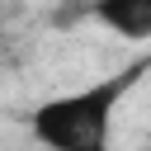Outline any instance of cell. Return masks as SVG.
Masks as SVG:
<instances>
[{"instance_id":"cell-1","label":"cell","mask_w":151,"mask_h":151,"mask_svg":"<svg viewBox=\"0 0 151 151\" xmlns=\"http://www.w3.org/2000/svg\"><path fill=\"white\" fill-rule=\"evenodd\" d=\"M151 71V61H132L104 80H90L80 90H66L57 99H42L28 113V132L38 137V146L47 151H109L113 137V118L118 104L132 94V85Z\"/></svg>"},{"instance_id":"cell-2","label":"cell","mask_w":151,"mask_h":151,"mask_svg":"<svg viewBox=\"0 0 151 151\" xmlns=\"http://www.w3.org/2000/svg\"><path fill=\"white\" fill-rule=\"evenodd\" d=\"M90 14L118 38H132V42L151 38V0H94Z\"/></svg>"},{"instance_id":"cell-3","label":"cell","mask_w":151,"mask_h":151,"mask_svg":"<svg viewBox=\"0 0 151 151\" xmlns=\"http://www.w3.org/2000/svg\"><path fill=\"white\" fill-rule=\"evenodd\" d=\"M146 151H151V146H146Z\"/></svg>"}]
</instances>
